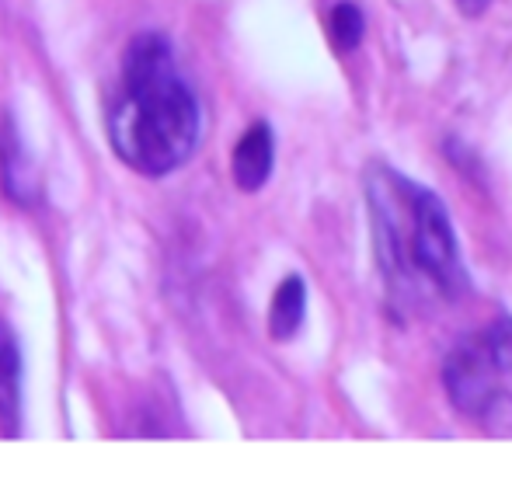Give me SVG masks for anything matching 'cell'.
<instances>
[{"label":"cell","instance_id":"1","mask_svg":"<svg viewBox=\"0 0 512 484\" xmlns=\"http://www.w3.org/2000/svg\"><path fill=\"white\" fill-rule=\"evenodd\" d=\"M203 129L196 91L182 77L161 32L129 42L122 84L108 108V143L136 175L161 178L192 157Z\"/></svg>","mask_w":512,"mask_h":484},{"label":"cell","instance_id":"2","mask_svg":"<svg viewBox=\"0 0 512 484\" xmlns=\"http://www.w3.org/2000/svg\"><path fill=\"white\" fill-rule=\"evenodd\" d=\"M377 251L394 290L429 283V290L457 300L467 290V272L460 265L457 237L443 199L394 171H373L366 178Z\"/></svg>","mask_w":512,"mask_h":484},{"label":"cell","instance_id":"3","mask_svg":"<svg viewBox=\"0 0 512 484\" xmlns=\"http://www.w3.org/2000/svg\"><path fill=\"white\" fill-rule=\"evenodd\" d=\"M502 377H506V370H502L499 359H495L485 331L457 342V349L446 356V366H443V384H446L450 401L457 404L464 415H474V418H485L488 411L502 401V394H499Z\"/></svg>","mask_w":512,"mask_h":484},{"label":"cell","instance_id":"4","mask_svg":"<svg viewBox=\"0 0 512 484\" xmlns=\"http://www.w3.org/2000/svg\"><path fill=\"white\" fill-rule=\"evenodd\" d=\"M272 161H276V143H272V129L265 122H255L248 133L237 140L234 157H230V171H234V185L241 192H258L272 175Z\"/></svg>","mask_w":512,"mask_h":484},{"label":"cell","instance_id":"5","mask_svg":"<svg viewBox=\"0 0 512 484\" xmlns=\"http://www.w3.org/2000/svg\"><path fill=\"white\" fill-rule=\"evenodd\" d=\"M304 310H307V286L300 276H286L279 283L276 296H272L269 307V335L276 342H290L293 335L304 324Z\"/></svg>","mask_w":512,"mask_h":484},{"label":"cell","instance_id":"6","mask_svg":"<svg viewBox=\"0 0 512 484\" xmlns=\"http://www.w3.org/2000/svg\"><path fill=\"white\" fill-rule=\"evenodd\" d=\"M18 384H21V359L14 335L0 321V425L7 436L18 432Z\"/></svg>","mask_w":512,"mask_h":484},{"label":"cell","instance_id":"7","mask_svg":"<svg viewBox=\"0 0 512 484\" xmlns=\"http://www.w3.org/2000/svg\"><path fill=\"white\" fill-rule=\"evenodd\" d=\"M328 32L338 53L359 49V42H363V35H366V18H363V11H359V4H352V0L335 4V11H331V18H328Z\"/></svg>","mask_w":512,"mask_h":484},{"label":"cell","instance_id":"8","mask_svg":"<svg viewBox=\"0 0 512 484\" xmlns=\"http://www.w3.org/2000/svg\"><path fill=\"white\" fill-rule=\"evenodd\" d=\"M485 335H488V345H492L495 359H499V366L506 373H512V317H499L495 324H488Z\"/></svg>","mask_w":512,"mask_h":484},{"label":"cell","instance_id":"9","mask_svg":"<svg viewBox=\"0 0 512 484\" xmlns=\"http://www.w3.org/2000/svg\"><path fill=\"white\" fill-rule=\"evenodd\" d=\"M488 4H492V0H457V7H460L464 18H478V14H485Z\"/></svg>","mask_w":512,"mask_h":484}]
</instances>
